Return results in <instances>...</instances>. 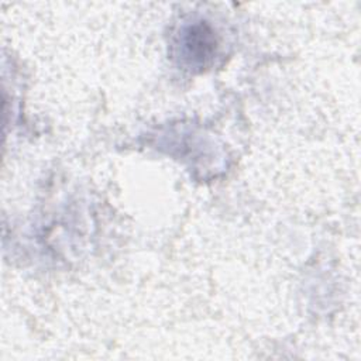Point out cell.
<instances>
[{
  "instance_id": "obj_1",
  "label": "cell",
  "mask_w": 361,
  "mask_h": 361,
  "mask_svg": "<svg viewBox=\"0 0 361 361\" xmlns=\"http://www.w3.org/2000/svg\"><path fill=\"white\" fill-rule=\"evenodd\" d=\"M182 54L189 63L203 66L216 51V39L206 24H193L182 34Z\"/></svg>"
}]
</instances>
